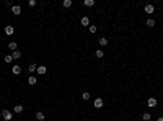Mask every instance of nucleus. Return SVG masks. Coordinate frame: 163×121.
Instances as JSON below:
<instances>
[{"label": "nucleus", "mask_w": 163, "mask_h": 121, "mask_svg": "<svg viewBox=\"0 0 163 121\" xmlns=\"http://www.w3.org/2000/svg\"><path fill=\"white\" fill-rule=\"evenodd\" d=\"M91 98V93H90V92H83V93H82V100H85V101H88Z\"/></svg>", "instance_id": "obj_12"}, {"label": "nucleus", "mask_w": 163, "mask_h": 121, "mask_svg": "<svg viewBox=\"0 0 163 121\" xmlns=\"http://www.w3.org/2000/svg\"><path fill=\"white\" fill-rule=\"evenodd\" d=\"M3 31H5V34H7V36H12V34L15 33V28H13L12 25H8V26H5V30H3Z\"/></svg>", "instance_id": "obj_4"}, {"label": "nucleus", "mask_w": 163, "mask_h": 121, "mask_svg": "<svg viewBox=\"0 0 163 121\" xmlns=\"http://www.w3.org/2000/svg\"><path fill=\"white\" fill-rule=\"evenodd\" d=\"M145 25H147L148 28H153V26H155V20H153V18H147V21H145Z\"/></svg>", "instance_id": "obj_13"}, {"label": "nucleus", "mask_w": 163, "mask_h": 121, "mask_svg": "<svg viewBox=\"0 0 163 121\" xmlns=\"http://www.w3.org/2000/svg\"><path fill=\"white\" fill-rule=\"evenodd\" d=\"M12 72L15 74V75H20V74H21V67L16 64V66H13V67H12Z\"/></svg>", "instance_id": "obj_9"}, {"label": "nucleus", "mask_w": 163, "mask_h": 121, "mask_svg": "<svg viewBox=\"0 0 163 121\" xmlns=\"http://www.w3.org/2000/svg\"><path fill=\"white\" fill-rule=\"evenodd\" d=\"M103 105H104V101H103V98H96V100H95V108H96V110L103 108Z\"/></svg>", "instance_id": "obj_7"}, {"label": "nucleus", "mask_w": 163, "mask_h": 121, "mask_svg": "<svg viewBox=\"0 0 163 121\" xmlns=\"http://www.w3.org/2000/svg\"><path fill=\"white\" fill-rule=\"evenodd\" d=\"M36 82H38V79H36L34 75H30V77H28V85H36Z\"/></svg>", "instance_id": "obj_11"}, {"label": "nucleus", "mask_w": 163, "mask_h": 121, "mask_svg": "<svg viewBox=\"0 0 163 121\" xmlns=\"http://www.w3.org/2000/svg\"><path fill=\"white\" fill-rule=\"evenodd\" d=\"M143 12H145L147 15H150V13H153V12H155V7H153L152 3H147L145 7H143Z\"/></svg>", "instance_id": "obj_2"}, {"label": "nucleus", "mask_w": 163, "mask_h": 121, "mask_svg": "<svg viewBox=\"0 0 163 121\" xmlns=\"http://www.w3.org/2000/svg\"><path fill=\"white\" fill-rule=\"evenodd\" d=\"M12 13L18 16V15L21 13V5H13V7H12Z\"/></svg>", "instance_id": "obj_5"}, {"label": "nucleus", "mask_w": 163, "mask_h": 121, "mask_svg": "<svg viewBox=\"0 0 163 121\" xmlns=\"http://www.w3.org/2000/svg\"><path fill=\"white\" fill-rule=\"evenodd\" d=\"M80 23H82L83 26H90V18H88V16H82Z\"/></svg>", "instance_id": "obj_10"}, {"label": "nucleus", "mask_w": 163, "mask_h": 121, "mask_svg": "<svg viewBox=\"0 0 163 121\" xmlns=\"http://www.w3.org/2000/svg\"><path fill=\"white\" fill-rule=\"evenodd\" d=\"M95 56H96V57H103V56H104V51L103 49H96V51H95Z\"/></svg>", "instance_id": "obj_19"}, {"label": "nucleus", "mask_w": 163, "mask_h": 121, "mask_svg": "<svg viewBox=\"0 0 163 121\" xmlns=\"http://www.w3.org/2000/svg\"><path fill=\"white\" fill-rule=\"evenodd\" d=\"M23 110H25V106H23V105H15V106H13V113L20 115V113H23Z\"/></svg>", "instance_id": "obj_6"}, {"label": "nucleus", "mask_w": 163, "mask_h": 121, "mask_svg": "<svg viewBox=\"0 0 163 121\" xmlns=\"http://www.w3.org/2000/svg\"><path fill=\"white\" fill-rule=\"evenodd\" d=\"M44 118H46V116H44L43 111H38V113H36V119H38V121H44Z\"/></svg>", "instance_id": "obj_17"}, {"label": "nucleus", "mask_w": 163, "mask_h": 121, "mask_svg": "<svg viewBox=\"0 0 163 121\" xmlns=\"http://www.w3.org/2000/svg\"><path fill=\"white\" fill-rule=\"evenodd\" d=\"M36 72L39 74V75H44V74L47 72V67L46 66H38V69H36Z\"/></svg>", "instance_id": "obj_8"}, {"label": "nucleus", "mask_w": 163, "mask_h": 121, "mask_svg": "<svg viewBox=\"0 0 163 121\" xmlns=\"http://www.w3.org/2000/svg\"><path fill=\"white\" fill-rule=\"evenodd\" d=\"M2 118H3V121H12L13 119V113L10 110H2Z\"/></svg>", "instance_id": "obj_1"}, {"label": "nucleus", "mask_w": 163, "mask_h": 121, "mask_svg": "<svg viewBox=\"0 0 163 121\" xmlns=\"http://www.w3.org/2000/svg\"><path fill=\"white\" fill-rule=\"evenodd\" d=\"M88 31L95 34V33H96V31H98V28H96V26H95V25H90V26H88Z\"/></svg>", "instance_id": "obj_23"}, {"label": "nucleus", "mask_w": 163, "mask_h": 121, "mask_svg": "<svg viewBox=\"0 0 163 121\" xmlns=\"http://www.w3.org/2000/svg\"><path fill=\"white\" fill-rule=\"evenodd\" d=\"M157 121H163V116H161V118H158V119H157Z\"/></svg>", "instance_id": "obj_26"}, {"label": "nucleus", "mask_w": 163, "mask_h": 121, "mask_svg": "<svg viewBox=\"0 0 163 121\" xmlns=\"http://www.w3.org/2000/svg\"><path fill=\"white\" fill-rule=\"evenodd\" d=\"M36 69H38V66H36V64H30V66H28V70H30V74L36 72Z\"/></svg>", "instance_id": "obj_20"}, {"label": "nucleus", "mask_w": 163, "mask_h": 121, "mask_svg": "<svg viewBox=\"0 0 163 121\" xmlns=\"http://www.w3.org/2000/svg\"><path fill=\"white\" fill-rule=\"evenodd\" d=\"M28 5H30V7H36V0H30V2H28Z\"/></svg>", "instance_id": "obj_25"}, {"label": "nucleus", "mask_w": 163, "mask_h": 121, "mask_svg": "<svg viewBox=\"0 0 163 121\" xmlns=\"http://www.w3.org/2000/svg\"><path fill=\"white\" fill-rule=\"evenodd\" d=\"M98 43H100V46H103V48H104V46H108V39L104 38V36H103V38H100V39H98Z\"/></svg>", "instance_id": "obj_18"}, {"label": "nucleus", "mask_w": 163, "mask_h": 121, "mask_svg": "<svg viewBox=\"0 0 163 121\" xmlns=\"http://www.w3.org/2000/svg\"><path fill=\"white\" fill-rule=\"evenodd\" d=\"M8 49H10V51H16L18 48H16V43L15 41H10V43H8Z\"/></svg>", "instance_id": "obj_16"}, {"label": "nucleus", "mask_w": 163, "mask_h": 121, "mask_svg": "<svg viewBox=\"0 0 163 121\" xmlns=\"http://www.w3.org/2000/svg\"><path fill=\"white\" fill-rule=\"evenodd\" d=\"M142 119H143V121H150V119H152V115H150V113H143V115H142Z\"/></svg>", "instance_id": "obj_21"}, {"label": "nucleus", "mask_w": 163, "mask_h": 121, "mask_svg": "<svg viewBox=\"0 0 163 121\" xmlns=\"http://www.w3.org/2000/svg\"><path fill=\"white\" fill-rule=\"evenodd\" d=\"M157 103H158L157 98H153V97H150V98L147 100V106H148V108H155V106H157Z\"/></svg>", "instance_id": "obj_3"}, {"label": "nucleus", "mask_w": 163, "mask_h": 121, "mask_svg": "<svg viewBox=\"0 0 163 121\" xmlns=\"http://www.w3.org/2000/svg\"><path fill=\"white\" fill-rule=\"evenodd\" d=\"M12 57H13L15 61H16V59H20V57H21V52L18 51V49H16V51H13V52H12Z\"/></svg>", "instance_id": "obj_14"}, {"label": "nucleus", "mask_w": 163, "mask_h": 121, "mask_svg": "<svg viewBox=\"0 0 163 121\" xmlns=\"http://www.w3.org/2000/svg\"><path fill=\"white\" fill-rule=\"evenodd\" d=\"M83 5H85V7H93V5H95V0H85Z\"/></svg>", "instance_id": "obj_22"}, {"label": "nucleus", "mask_w": 163, "mask_h": 121, "mask_svg": "<svg viewBox=\"0 0 163 121\" xmlns=\"http://www.w3.org/2000/svg\"><path fill=\"white\" fill-rule=\"evenodd\" d=\"M12 61H13V57H12V54H8V56H5V62H7V64H10Z\"/></svg>", "instance_id": "obj_24"}, {"label": "nucleus", "mask_w": 163, "mask_h": 121, "mask_svg": "<svg viewBox=\"0 0 163 121\" xmlns=\"http://www.w3.org/2000/svg\"><path fill=\"white\" fill-rule=\"evenodd\" d=\"M72 3H73L72 0H64V2H62V7H64V8H70Z\"/></svg>", "instance_id": "obj_15"}]
</instances>
